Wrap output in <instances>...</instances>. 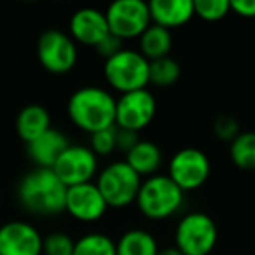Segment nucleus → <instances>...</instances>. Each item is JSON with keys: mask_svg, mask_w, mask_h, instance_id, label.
Instances as JSON below:
<instances>
[{"mask_svg": "<svg viewBox=\"0 0 255 255\" xmlns=\"http://www.w3.org/2000/svg\"><path fill=\"white\" fill-rule=\"evenodd\" d=\"M171 46H173L171 30L154 25V23L138 37V51L149 61L170 56Z\"/></svg>", "mask_w": 255, "mask_h": 255, "instance_id": "nucleus-19", "label": "nucleus"}, {"mask_svg": "<svg viewBox=\"0 0 255 255\" xmlns=\"http://www.w3.org/2000/svg\"><path fill=\"white\" fill-rule=\"evenodd\" d=\"M150 19L163 28H178L191 21L194 14V0H152L149 2Z\"/></svg>", "mask_w": 255, "mask_h": 255, "instance_id": "nucleus-16", "label": "nucleus"}, {"mask_svg": "<svg viewBox=\"0 0 255 255\" xmlns=\"http://www.w3.org/2000/svg\"><path fill=\"white\" fill-rule=\"evenodd\" d=\"M212 164L201 149L185 147L171 156L168 164V177L178 185L184 192L196 191L208 180Z\"/></svg>", "mask_w": 255, "mask_h": 255, "instance_id": "nucleus-9", "label": "nucleus"}, {"mask_svg": "<svg viewBox=\"0 0 255 255\" xmlns=\"http://www.w3.org/2000/svg\"><path fill=\"white\" fill-rule=\"evenodd\" d=\"M157 255H184L180 250H178L177 247H164V248H159V252H157Z\"/></svg>", "mask_w": 255, "mask_h": 255, "instance_id": "nucleus-31", "label": "nucleus"}, {"mask_svg": "<svg viewBox=\"0 0 255 255\" xmlns=\"http://www.w3.org/2000/svg\"><path fill=\"white\" fill-rule=\"evenodd\" d=\"M217 240V224L205 212L185 213L175 227V247L184 255H210Z\"/></svg>", "mask_w": 255, "mask_h": 255, "instance_id": "nucleus-6", "label": "nucleus"}, {"mask_svg": "<svg viewBox=\"0 0 255 255\" xmlns=\"http://www.w3.org/2000/svg\"><path fill=\"white\" fill-rule=\"evenodd\" d=\"M126 161L140 177H152L163 164V152L152 140H138L135 147L126 154Z\"/></svg>", "mask_w": 255, "mask_h": 255, "instance_id": "nucleus-18", "label": "nucleus"}, {"mask_svg": "<svg viewBox=\"0 0 255 255\" xmlns=\"http://www.w3.org/2000/svg\"><path fill=\"white\" fill-rule=\"evenodd\" d=\"M70 145L67 135L60 129L51 128L33 142L26 143V154L37 168H53L61 154Z\"/></svg>", "mask_w": 255, "mask_h": 255, "instance_id": "nucleus-15", "label": "nucleus"}, {"mask_svg": "<svg viewBox=\"0 0 255 255\" xmlns=\"http://www.w3.org/2000/svg\"><path fill=\"white\" fill-rule=\"evenodd\" d=\"M117 255H157V241L145 229H129L116 241Z\"/></svg>", "mask_w": 255, "mask_h": 255, "instance_id": "nucleus-20", "label": "nucleus"}, {"mask_svg": "<svg viewBox=\"0 0 255 255\" xmlns=\"http://www.w3.org/2000/svg\"><path fill=\"white\" fill-rule=\"evenodd\" d=\"M121 49H124V47H123V40L117 39V37L112 35V33H109V35H107L105 39H103L102 42H100L98 46L95 47V51L103 58V60H109V58L116 56V54L119 53Z\"/></svg>", "mask_w": 255, "mask_h": 255, "instance_id": "nucleus-28", "label": "nucleus"}, {"mask_svg": "<svg viewBox=\"0 0 255 255\" xmlns=\"http://www.w3.org/2000/svg\"><path fill=\"white\" fill-rule=\"evenodd\" d=\"M44 236L26 220H9L0 226V255H42Z\"/></svg>", "mask_w": 255, "mask_h": 255, "instance_id": "nucleus-12", "label": "nucleus"}, {"mask_svg": "<svg viewBox=\"0 0 255 255\" xmlns=\"http://www.w3.org/2000/svg\"><path fill=\"white\" fill-rule=\"evenodd\" d=\"M229 12V0H198L194 2V14L205 21H220Z\"/></svg>", "mask_w": 255, "mask_h": 255, "instance_id": "nucleus-25", "label": "nucleus"}, {"mask_svg": "<svg viewBox=\"0 0 255 255\" xmlns=\"http://www.w3.org/2000/svg\"><path fill=\"white\" fill-rule=\"evenodd\" d=\"M157 103L149 89L124 93L116 98V126L140 133L154 121Z\"/></svg>", "mask_w": 255, "mask_h": 255, "instance_id": "nucleus-10", "label": "nucleus"}, {"mask_svg": "<svg viewBox=\"0 0 255 255\" xmlns=\"http://www.w3.org/2000/svg\"><path fill=\"white\" fill-rule=\"evenodd\" d=\"M180 74L182 68L177 60H173L171 56L159 58L150 61L149 65V84H154L156 88H170L177 84Z\"/></svg>", "mask_w": 255, "mask_h": 255, "instance_id": "nucleus-23", "label": "nucleus"}, {"mask_svg": "<svg viewBox=\"0 0 255 255\" xmlns=\"http://www.w3.org/2000/svg\"><path fill=\"white\" fill-rule=\"evenodd\" d=\"M53 171L67 187L88 184L98 175V156L88 145L70 143L53 166Z\"/></svg>", "mask_w": 255, "mask_h": 255, "instance_id": "nucleus-11", "label": "nucleus"}, {"mask_svg": "<svg viewBox=\"0 0 255 255\" xmlns=\"http://www.w3.org/2000/svg\"><path fill=\"white\" fill-rule=\"evenodd\" d=\"M67 185L53 168H33L18 182L16 196L23 208L37 217H54L65 212Z\"/></svg>", "mask_w": 255, "mask_h": 255, "instance_id": "nucleus-1", "label": "nucleus"}, {"mask_svg": "<svg viewBox=\"0 0 255 255\" xmlns=\"http://www.w3.org/2000/svg\"><path fill=\"white\" fill-rule=\"evenodd\" d=\"M67 112L72 123L89 135L116 126V98L100 86L75 89L68 98Z\"/></svg>", "mask_w": 255, "mask_h": 255, "instance_id": "nucleus-2", "label": "nucleus"}, {"mask_svg": "<svg viewBox=\"0 0 255 255\" xmlns=\"http://www.w3.org/2000/svg\"><path fill=\"white\" fill-rule=\"evenodd\" d=\"M37 58L44 70L49 74H68L77 63V44L68 33L58 28H49L39 35Z\"/></svg>", "mask_w": 255, "mask_h": 255, "instance_id": "nucleus-8", "label": "nucleus"}, {"mask_svg": "<svg viewBox=\"0 0 255 255\" xmlns=\"http://www.w3.org/2000/svg\"><path fill=\"white\" fill-rule=\"evenodd\" d=\"M72 255H117L116 241L105 233H86L75 240Z\"/></svg>", "mask_w": 255, "mask_h": 255, "instance_id": "nucleus-22", "label": "nucleus"}, {"mask_svg": "<svg viewBox=\"0 0 255 255\" xmlns=\"http://www.w3.org/2000/svg\"><path fill=\"white\" fill-rule=\"evenodd\" d=\"M117 128V126H116ZM138 133L135 131H128V129H121L117 128V133H116V145L117 150H123L124 154H128L133 147L138 143Z\"/></svg>", "mask_w": 255, "mask_h": 255, "instance_id": "nucleus-29", "label": "nucleus"}, {"mask_svg": "<svg viewBox=\"0 0 255 255\" xmlns=\"http://www.w3.org/2000/svg\"><path fill=\"white\" fill-rule=\"evenodd\" d=\"M213 133H215V136L219 140L231 143L241 133L240 123L231 114H220L215 119V123H213Z\"/></svg>", "mask_w": 255, "mask_h": 255, "instance_id": "nucleus-27", "label": "nucleus"}, {"mask_svg": "<svg viewBox=\"0 0 255 255\" xmlns=\"http://www.w3.org/2000/svg\"><path fill=\"white\" fill-rule=\"evenodd\" d=\"M231 11L241 18H255V0H229Z\"/></svg>", "mask_w": 255, "mask_h": 255, "instance_id": "nucleus-30", "label": "nucleus"}, {"mask_svg": "<svg viewBox=\"0 0 255 255\" xmlns=\"http://www.w3.org/2000/svg\"><path fill=\"white\" fill-rule=\"evenodd\" d=\"M105 18L109 23V32L117 39H138L150 25L149 4L143 0H116L107 7Z\"/></svg>", "mask_w": 255, "mask_h": 255, "instance_id": "nucleus-7", "label": "nucleus"}, {"mask_svg": "<svg viewBox=\"0 0 255 255\" xmlns=\"http://www.w3.org/2000/svg\"><path fill=\"white\" fill-rule=\"evenodd\" d=\"M185 192L168 175L156 173L142 182L136 196L140 213L150 220H164L178 213L184 206Z\"/></svg>", "mask_w": 255, "mask_h": 255, "instance_id": "nucleus-3", "label": "nucleus"}, {"mask_svg": "<svg viewBox=\"0 0 255 255\" xmlns=\"http://www.w3.org/2000/svg\"><path fill=\"white\" fill-rule=\"evenodd\" d=\"M229 154L234 166L245 171H255V131H241L231 142Z\"/></svg>", "mask_w": 255, "mask_h": 255, "instance_id": "nucleus-21", "label": "nucleus"}, {"mask_svg": "<svg viewBox=\"0 0 255 255\" xmlns=\"http://www.w3.org/2000/svg\"><path fill=\"white\" fill-rule=\"evenodd\" d=\"M75 240L63 231H53L44 236L42 254L44 255H72Z\"/></svg>", "mask_w": 255, "mask_h": 255, "instance_id": "nucleus-24", "label": "nucleus"}, {"mask_svg": "<svg viewBox=\"0 0 255 255\" xmlns=\"http://www.w3.org/2000/svg\"><path fill=\"white\" fill-rule=\"evenodd\" d=\"M116 133L117 128H107L102 131H96L91 135V143H89V149L96 154V156H109L114 150H117L116 145Z\"/></svg>", "mask_w": 255, "mask_h": 255, "instance_id": "nucleus-26", "label": "nucleus"}, {"mask_svg": "<svg viewBox=\"0 0 255 255\" xmlns=\"http://www.w3.org/2000/svg\"><path fill=\"white\" fill-rule=\"evenodd\" d=\"M51 129V114L44 105L39 103H30L25 105L18 112L16 117V131L19 138L25 143L33 142Z\"/></svg>", "mask_w": 255, "mask_h": 255, "instance_id": "nucleus-17", "label": "nucleus"}, {"mask_svg": "<svg viewBox=\"0 0 255 255\" xmlns=\"http://www.w3.org/2000/svg\"><path fill=\"white\" fill-rule=\"evenodd\" d=\"M149 65L150 61L138 49H121L116 56L103 63V75L107 84L112 89L124 93L147 89L149 86Z\"/></svg>", "mask_w": 255, "mask_h": 255, "instance_id": "nucleus-4", "label": "nucleus"}, {"mask_svg": "<svg viewBox=\"0 0 255 255\" xmlns=\"http://www.w3.org/2000/svg\"><path fill=\"white\" fill-rule=\"evenodd\" d=\"M109 205L95 182L67 189L65 212L79 222H96L105 215Z\"/></svg>", "mask_w": 255, "mask_h": 255, "instance_id": "nucleus-13", "label": "nucleus"}, {"mask_svg": "<svg viewBox=\"0 0 255 255\" xmlns=\"http://www.w3.org/2000/svg\"><path fill=\"white\" fill-rule=\"evenodd\" d=\"M70 37L75 44L96 47L107 35H109V23L105 12L95 7H82L75 11L68 23Z\"/></svg>", "mask_w": 255, "mask_h": 255, "instance_id": "nucleus-14", "label": "nucleus"}, {"mask_svg": "<svg viewBox=\"0 0 255 255\" xmlns=\"http://www.w3.org/2000/svg\"><path fill=\"white\" fill-rule=\"evenodd\" d=\"M142 182V177L126 161H114L98 171L95 184L109 208H124L136 201Z\"/></svg>", "mask_w": 255, "mask_h": 255, "instance_id": "nucleus-5", "label": "nucleus"}]
</instances>
